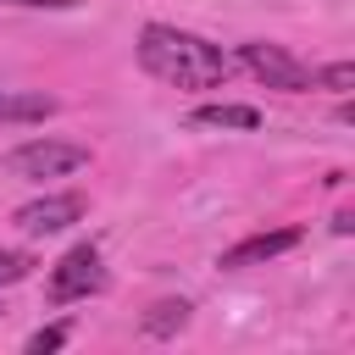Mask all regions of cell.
Returning <instances> with one entry per match:
<instances>
[{
    "label": "cell",
    "instance_id": "1",
    "mask_svg": "<svg viewBox=\"0 0 355 355\" xmlns=\"http://www.w3.org/2000/svg\"><path fill=\"white\" fill-rule=\"evenodd\" d=\"M139 67L172 89H222L233 78V55L200 33H183L172 22H144L139 33Z\"/></svg>",
    "mask_w": 355,
    "mask_h": 355
},
{
    "label": "cell",
    "instance_id": "2",
    "mask_svg": "<svg viewBox=\"0 0 355 355\" xmlns=\"http://www.w3.org/2000/svg\"><path fill=\"white\" fill-rule=\"evenodd\" d=\"M78 166H89V144H72V139H28V144H17L6 155V172L11 178H33V183L67 178Z\"/></svg>",
    "mask_w": 355,
    "mask_h": 355
},
{
    "label": "cell",
    "instance_id": "3",
    "mask_svg": "<svg viewBox=\"0 0 355 355\" xmlns=\"http://www.w3.org/2000/svg\"><path fill=\"white\" fill-rule=\"evenodd\" d=\"M100 288H105V266H100V250H94V244H72V250L50 266V283H44L50 305H72V300H89V294H100Z\"/></svg>",
    "mask_w": 355,
    "mask_h": 355
},
{
    "label": "cell",
    "instance_id": "4",
    "mask_svg": "<svg viewBox=\"0 0 355 355\" xmlns=\"http://www.w3.org/2000/svg\"><path fill=\"white\" fill-rule=\"evenodd\" d=\"M239 61L266 83V89H283V94H305L311 89V67L305 61H294L283 44H266V39H250L244 50H239Z\"/></svg>",
    "mask_w": 355,
    "mask_h": 355
},
{
    "label": "cell",
    "instance_id": "5",
    "mask_svg": "<svg viewBox=\"0 0 355 355\" xmlns=\"http://www.w3.org/2000/svg\"><path fill=\"white\" fill-rule=\"evenodd\" d=\"M83 216V194H44V200H28L11 222L28 233V239H44V233H61Z\"/></svg>",
    "mask_w": 355,
    "mask_h": 355
},
{
    "label": "cell",
    "instance_id": "6",
    "mask_svg": "<svg viewBox=\"0 0 355 355\" xmlns=\"http://www.w3.org/2000/svg\"><path fill=\"white\" fill-rule=\"evenodd\" d=\"M305 233L300 227H272V233H255V239H244V244H233V250H222V266L227 272H244V266H261V261H272V255H283V250H294Z\"/></svg>",
    "mask_w": 355,
    "mask_h": 355
},
{
    "label": "cell",
    "instance_id": "7",
    "mask_svg": "<svg viewBox=\"0 0 355 355\" xmlns=\"http://www.w3.org/2000/svg\"><path fill=\"white\" fill-rule=\"evenodd\" d=\"M55 116V94H39V89H0V122L22 128V122H44Z\"/></svg>",
    "mask_w": 355,
    "mask_h": 355
},
{
    "label": "cell",
    "instance_id": "8",
    "mask_svg": "<svg viewBox=\"0 0 355 355\" xmlns=\"http://www.w3.org/2000/svg\"><path fill=\"white\" fill-rule=\"evenodd\" d=\"M194 128H239V133H250V128H261V111L255 105H200L194 116H189Z\"/></svg>",
    "mask_w": 355,
    "mask_h": 355
},
{
    "label": "cell",
    "instance_id": "9",
    "mask_svg": "<svg viewBox=\"0 0 355 355\" xmlns=\"http://www.w3.org/2000/svg\"><path fill=\"white\" fill-rule=\"evenodd\" d=\"M183 327H189V305H183V300H161V305H150L144 322H139V333H150V338H172V333H183Z\"/></svg>",
    "mask_w": 355,
    "mask_h": 355
},
{
    "label": "cell",
    "instance_id": "10",
    "mask_svg": "<svg viewBox=\"0 0 355 355\" xmlns=\"http://www.w3.org/2000/svg\"><path fill=\"white\" fill-rule=\"evenodd\" d=\"M311 89H333V94H349V89H355V61H327L322 72H311Z\"/></svg>",
    "mask_w": 355,
    "mask_h": 355
},
{
    "label": "cell",
    "instance_id": "11",
    "mask_svg": "<svg viewBox=\"0 0 355 355\" xmlns=\"http://www.w3.org/2000/svg\"><path fill=\"white\" fill-rule=\"evenodd\" d=\"M28 272H33V255L28 250H0V288L6 283H22Z\"/></svg>",
    "mask_w": 355,
    "mask_h": 355
},
{
    "label": "cell",
    "instance_id": "12",
    "mask_svg": "<svg viewBox=\"0 0 355 355\" xmlns=\"http://www.w3.org/2000/svg\"><path fill=\"white\" fill-rule=\"evenodd\" d=\"M67 338H72V327H67V322H55V327H39V333L28 338V355H44V349H61Z\"/></svg>",
    "mask_w": 355,
    "mask_h": 355
},
{
    "label": "cell",
    "instance_id": "13",
    "mask_svg": "<svg viewBox=\"0 0 355 355\" xmlns=\"http://www.w3.org/2000/svg\"><path fill=\"white\" fill-rule=\"evenodd\" d=\"M6 6H50V11H67V6H78V0H6Z\"/></svg>",
    "mask_w": 355,
    "mask_h": 355
}]
</instances>
